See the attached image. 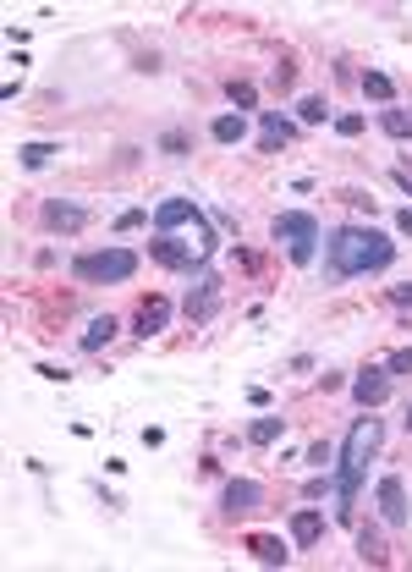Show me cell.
<instances>
[{"label": "cell", "instance_id": "6da1fadb", "mask_svg": "<svg viewBox=\"0 0 412 572\" xmlns=\"http://www.w3.org/2000/svg\"><path fill=\"white\" fill-rule=\"evenodd\" d=\"M391 259H396V242H391V232H379V226L346 220V226L325 232V275L330 281L379 275V270H391Z\"/></svg>", "mask_w": 412, "mask_h": 572}, {"label": "cell", "instance_id": "7a4b0ae2", "mask_svg": "<svg viewBox=\"0 0 412 572\" xmlns=\"http://www.w3.org/2000/svg\"><path fill=\"white\" fill-rule=\"evenodd\" d=\"M374 446H379V419H374V407H368L363 419L352 424V435H346V446H341V468H335V523H352V506H358V490H363V473H368Z\"/></svg>", "mask_w": 412, "mask_h": 572}, {"label": "cell", "instance_id": "3957f363", "mask_svg": "<svg viewBox=\"0 0 412 572\" xmlns=\"http://www.w3.org/2000/svg\"><path fill=\"white\" fill-rule=\"evenodd\" d=\"M270 237L287 242V259H292L297 270H308L313 259H319L325 226H319V215H308V209H280V215L270 220Z\"/></svg>", "mask_w": 412, "mask_h": 572}, {"label": "cell", "instance_id": "277c9868", "mask_svg": "<svg viewBox=\"0 0 412 572\" xmlns=\"http://www.w3.org/2000/svg\"><path fill=\"white\" fill-rule=\"evenodd\" d=\"M138 275V253L133 248H93L72 259V281L77 286H126Z\"/></svg>", "mask_w": 412, "mask_h": 572}, {"label": "cell", "instance_id": "5b68a950", "mask_svg": "<svg viewBox=\"0 0 412 572\" xmlns=\"http://www.w3.org/2000/svg\"><path fill=\"white\" fill-rule=\"evenodd\" d=\"M149 259H154V265H166V270H187V275H204V265H209L193 242H182V237H171V232H154Z\"/></svg>", "mask_w": 412, "mask_h": 572}, {"label": "cell", "instance_id": "8992f818", "mask_svg": "<svg viewBox=\"0 0 412 572\" xmlns=\"http://www.w3.org/2000/svg\"><path fill=\"white\" fill-rule=\"evenodd\" d=\"M374 506H379V518H385L391 528H407V523H412V501H407V479H401V473H379Z\"/></svg>", "mask_w": 412, "mask_h": 572}, {"label": "cell", "instance_id": "52a82bcc", "mask_svg": "<svg viewBox=\"0 0 412 572\" xmlns=\"http://www.w3.org/2000/svg\"><path fill=\"white\" fill-rule=\"evenodd\" d=\"M352 402L368 413V407H385L391 402V369L385 364H368V369H358L352 374Z\"/></svg>", "mask_w": 412, "mask_h": 572}, {"label": "cell", "instance_id": "ba28073f", "mask_svg": "<svg viewBox=\"0 0 412 572\" xmlns=\"http://www.w3.org/2000/svg\"><path fill=\"white\" fill-rule=\"evenodd\" d=\"M176 226H198L204 232V209L193 199H160L154 204V232H176Z\"/></svg>", "mask_w": 412, "mask_h": 572}, {"label": "cell", "instance_id": "9c48e42d", "mask_svg": "<svg viewBox=\"0 0 412 572\" xmlns=\"http://www.w3.org/2000/svg\"><path fill=\"white\" fill-rule=\"evenodd\" d=\"M39 220H44V232H83L88 226V209L72 204V199H44Z\"/></svg>", "mask_w": 412, "mask_h": 572}, {"label": "cell", "instance_id": "30bf717a", "mask_svg": "<svg viewBox=\"0 0 412 572\" xmlns=\"http://www.w3.org/2000/svg\"><path fill=\"white\" fill-rule=\"evenodd\" d=\"M297 138V121H287L280 110H259V154H280Z\"/></svg>", "mask_w": 412, "mask_h": 572}, {"label": "cell", "instance_id": "8fae6325", "mask_svg": "<svg viewBox=\"0 0 412 572\" xmlns=\"http://www.w3.org/2000/svg\"><path fill=\"white\" fill-rule=\"evenodd\" d=\"M214 303H220V275H198V286H193V292H187V303H182V314H187V320H193V325H204L209 320V314H214Z\"/></svg>", "mask_w": 412, "mask_h": 572}, {"label": "cell", "instance_id": "7c38bea8", "mask_svg": "<svg viewBox=\"0 0 412 572\" xmlns=\"http://www.w3.org/2000/svg\"><path fill=\"white\" fill-rule=\"evenodd\" d=\"M166 325H171V298H143L138 314H133V336L149 341V336H160Z\"/></svg>", "mask_w": 412, "mask_h": 572}, {"label": "cell", "instance_id": "4fadbf2b", "mask_svg": "<svg viewBox=\"0 0 412 572\" xmlns=\"http://www.w3.org/2000/svg\"><path fill=\"white\" fill-rule=\"evenodd\" d=\"M220 506H226V518H247V512H259L264 506V485H253V479H231L226 495H220Z\"/></svg>", "mask_w": 412, "mask_h": 572}, {"label": "cell", "instance_id": "5bb4252c", "mask_svg": "<svg viewBox=\"0 0 412 572\" xmlns=\"http://www.w3.org/2000/svg\"><path fill=\"white\" fill-rule=\"evenodd\" d=\"M319 539H325V512H319V506H297V512H292V545L313 551Z\"/></svg>", "mask_w": 412, "mask_h": 572}, {"label": "cell", "instance_id": "9a60e30c", "mask_svg": "<svg viewBox=\"0 0 412 572\" xmlns=\"http://www.w3.org/2000/svg\"><path fill=\"white\" fill-rule=\"evenodd\" d=\"M116 320H110V314H93V320L83 325V336H77V347H83V353H100V347H110L116 341Z\"/></svg>", "mask_w": 412, "mask_h": 572}, {"label": "cell", "instance_id": "2e32d148", "mask_svg": "<svg viewBox=\"0 0 412 572\" xmlns=\"http://www.w3.org/2000/svg\"><path fill=\"white\" fill-rule=\"evenodd\" d=\"M209 138H214V143H226V149H237V143L247 138V116H242V110L214 116V121H209Z\"/></svg>", "mask_w": 412, "mask_h": 572}, {"label": "cell", "instance_id": "e0dca14e", "mask_svg": "<svg viewBox=\"0 0 412 572\" xmlns=\"http://www.w3.org/2000/svg\"><path fill=\"white\" fill-rule=\"evenodd\" d=\"M247 551H253V561H264V567H287L292 561V551L280 545L275 534H247Z\"/></svg>", "mask_w": 412, "mask_h": 572}, {"label": "cell", "instance_id": "ac0fdd59", "mask_svg": "<svg viewBox=\"0 0 412 572\" xmlns=\"http://www.w3.org/2000/svg\"><path fill=\"white\" fill-rule=\"evenodd\" d=\"M358 88H363V100H374V105H396V83H391V72H363L358 78Z\"/></svg>", "mask_w": 412, "mask_h": 572}, {"label": "cell", "instance_id": "d6986e66", "mask_svg": "<svg viewBox=\"0 0 412 572\" xmlns=\"http://www.w3.org/2000/svg\"><path fill=\"white\" fill-rule=\"evenodd\" d=\"M280 435H287V419H280V413H264V419L247 424V446H275Z\"/></svg>", "mask_w": 412, "mask_h": 572}, {"label": "cell", "instance_id": "ffe728a7", "mask_svg": "<svg viewBox=\"0 0 412 572\" xmlns=\"http://www.w3.org/2000/svg\"><path fill=\"white\" fill-rule=\"evenodd\" d=\"M154 149L171 154V160H187V154H193V133H187V127H166V133L154 138Z\"/></svg>", "mask_w": 412, "mask_h": 572}, {"label": "cell", "instance_id": "44dd1931", "mask_svg": "<svg viewBox=\"0 0 412 572\" xmlns=\"http://www.w3.org/2000/svg\"><path fill=\"white\" fill-rule=\"evenodd\" d=\"M55 154H61V143H17V166L22 171H44Z\"/></svg>", "mask_w": 412, "mask_h": 572}, {"label": "cell", "instance_id": "7402d4cb", "mask_svg": "<svg viewBox=\"0 0 412 572\" xmlns=\"http://www.w3.org/2000/svg\"><path fill=\"white\" fill-rule=\"evenodd\" d=\"M379 133H391V138H412V105H391V110H379Z\"/></svg>", "mask_w": 412, "mask_h": 572}, {"label": "cell", "instance_id": "603a6c76", "mask_svg": "<svg viewBox=\"0 0 412 572\" xmlns=\"http://www.w3.org/2000/svg\"><path fill=\"white\" fill-rule=\"evenodd\" d=\"M297 121L319 127V121H335V110L325 105V94H308V100H297Z\"/></svg>", "mask_w": 412, "mask_h": 572}, {"label": "cell", "instance_id": "cb8c5ba5", "mask_svg": "<svg viewBox=\"0 0 412 572\" xmlns=\"http://www.w3.org/2000/svg\"><path fill=\"white\" fill-rule=\"evenodd\" d=\"M226 100H231L237 110H259V88L242 83V78H231V83H226Z\"/></svg>", "mask_w": 412, "mask_h": 572}, {"label": "cell", "instance_id": "d4e9b609", "mask_svg": "<svg viewBox=\"0 0 412 572\" xmlns=\"http://www.w3.org/2000/svg\"><path fill=\"white\" fill-rule=\"evenodd\" d=\"M358 556H363L368 567H385V561H391V556H385V545H379V534H374V528H363V534H358Z\"/></svg>", "mask_w": 412, "mask_h": 572}, {"label": "cell", "instance_id": "484cf974", "mask_svg": "<svg viewBox=\"0 0 412 572\" xmlns=\"http://www.w3.org/2000/svg\"><path fill=\"white\" fill-rule=\"evenodd\" d=\"M330 127H335V133H341V138H358V133H363V127H368V116H358V110H341V116H335Z\"/></svg>", "mask_w": 412, "mask_h": 572}, {"label": "cell", "instance_id": "4316f807", "mask_svg": "<svg viewBox=\"0 0 412 572\" xmlns=\"http://www.w3.org/2000/svg\"><path fill=\"white\" fill-rule=\"evenodd\" d=\"M143 220H154V215H149V209H121V215H116V232H138Z\"/></svg>", "mask_w": 412, "mask_h": 572}, {"label": "cell", "instance_id": "83f0119b", "mask_svg": "<svg viewBox=\"0 0 412 572\" xmlns=\"http://www.w3.org/2000/svg\"><path fill=\"white\" fill-rule=\"evenodd\" d=\"M385 369L391 374H412V347H396V353L385 358Z\"/></svg>", "mask_w": 412, "mask_h": 572}, {"label": "cell", "instance_id": "f1b7e54d", "mask_svg": "<svg viewBox=\"0 0 412 572\" xmlns=\"http://www.w3.org/2000/svg\"><path fill=\"white\" fill-rule=\"evenodd\" d=\"M330 490H335L330 473H319V479H308V485H303V495H308V501H319V495H330Z\"/></svg>", "mask_w": 412, "mask_h": 572}, {"label": "cell", "instance_id": "f546056e", "mask_svg": "<svg viewBox=\"0 0 412 572\" xmlns=\"http://www.w3.org/2000/svg\"><path fill=\"white\" fill-rule=\"evenodd\" d=\"M292 78H297V67H292V61H280V67L270 72V83H275V88H292Z\"/></svg>", "mask_w": 412, "mask_h": 572}, {"label": "cell", "instance_id": "4dcf8cb0", "mask_svg": "<svg viewBox=\"0 0 412 572\" xmlns=\"http://www.w3.org/2000/svg\"><path fill=\"white\" fill-rule=\"evenodd\" d=\"M341 199H346V204H352V209H368V215H374V199L363 193V187H346V193H341Z\"/></svg>", "mask_w": 412, "mask_h": 572}, {"label": "cell", "instance_id": "1f68e13d", "mask_svg": "<svg viewBox=\"0 0 412 572\" xmlns=\"http://www.w3.org/2000/svg\"><path fill=\"white\" fill-rule=\"evenodd\" d=\"M396 308H412V281H401V286H391V292H385Z\"/></svg>", "mask_w": 412, "mask_h": 572}, {"label": "cell", "instance_id": "d6a6232c", "mask_svg": "<svg viewBox=\"0 0 412 572\" xmlns=\"http://www.w3.org/2000/svg\"><path fill=\"white\" fill-rule=\"evenodd\" d=\"M308 462L325 468V462H330V440H313V446H308Z\"/></svg>", "mask_w": 412, "mask_h": 572}, {"label": "cell", "instance_id": "836d02e7", "mask_svg": "<svg viewBox=\"0 0 412 572\" xmlns=\"http://www.w3.org/2000/svg\"><path fill=\"white\" fill-rule=\"evenodd\" d=\"M396 232H401V237H412V209H396Z\"/></svg>", "mask_w": 412, "mask_h": 572}, {"label": "cell", "instance_id": "e575fe53", "mask_svg": "<svg viewBox=\"0 0 412 572\" xmlns=\"http://www.w3.org/2000/svg\"><path fill=\"white\" fill-rule=\"evenodd\" d=\"M401 424H407V435H412V402H407V419H401Z\"/></svg>", "mask_w": 412, "mask_h": 572}]
</instances>
